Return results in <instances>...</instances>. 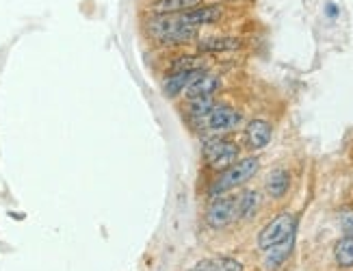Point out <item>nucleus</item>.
Instances as JSON below:
<instances>
[{"label":"nucleus","instance_id":"17","mask_svg":"<svg viewBox=\"0 0 353 271\" xmlns=\"http://www.w3.org/2000/svg\"><path fill=\"white\" fill-rule=\"evenodd\" d=\"M334 259L341 267H353V234H345L334 248Z\"/></svg>","mask_w":353,"mask_h":271},{"label":"nucleus","instance_id":"6","mask_svg":"<svg viewBox=\"0 0 353 271\" xmlns=\"http://www.w3.org/2000/svg\"><path fill=\"white\" fill-rule=\"evenodd\" d=\"M199 124L210 132H225L241 124V113L232 107H225V104H214V109Z\"/></svg>","mask_w":353,"mask_h":271},{"label":"nucleus","instance_id":"16","mask_svg":"<svg viewBox=\"0 0 353 271\" xmlns=\"http://www.w3.org/2000/svg\"><path fill=\"white\" fill-rule=\"evenodd\" d=\"M193 271H243V265L236 259H206L199 261Z\"/></svg>","mask_w":353,"mask_h":271},{"label":"nucleus","instance_id":"13","mask_svg":"<svg viewBox=\"0 0 353 271\" xmlns=\"http://www.w3.org/2000/svg\"><path fill=\"white\" fill-rule=\"evenodd\" d=\"M288 189H290V172L282 170V168L273 170L267 178V193L271 195V198L280 200L288 193Z\"/></svg>","mask_w":353,"mask_h":271},{"label":"nucleus","instance_id":"11","mask_svg":"<svg viewBox=\"0 0 353 271\" xmlns=\"http://www.w3.org/2000/svg\"><path fill=\"white\" fill-rule=\"evenodd\" d=\"M197 5H202V0H152L148 11L152 16H178Z\"/></svg>","mask_w":353,"mask_h":271},{"label":"nucleus","instance_id":"14","mask_svg":"<svg viewBox=\"0 0 353 271\" xmlns=\"http://www.w3.org/2000/svg\"><path fill=\"white\" fill-rule=\"evenodd\" d=\"M221 87V81L217 77H210V74H204V77H199L187 92H184V96H187L189 100L193 98H206V96H214V92Z\"/></svg>","mask_w":353,"mask_h":271},{"label":"nucleus","instance_id":"19","mask_svg":"<svg viewBox=\"0 0 353 271\" xmlns=\"http://www.w3.org/2000/svg\"><path fill=\"white\" fill-rule=\"evenodd\" d=\"M214 98L212 96H206V98H193L189 100V115L195 119V122H202V119L214 109Z\"/></svg>","mask_w":353,"mask_h":271},{"label":"nucleus","instance_id":"20","mask_svg":"<svg viewBox=\"0 0 353 271\" xmlns=\"http://www.w3.org/2000/svg\"><path fill=\"white\" fill-rule=\"evenodd\" d=\"M325 13H327L330 18H336V16H339V7H336L334 3H327V7H325Z\"/></svg>","mask_w":353,"mask_h":271},{"label":"nucleus","instance_id":"3","mask_svg":"<svg viewBox=\"0 0 353 271\" xmlns=\"http://www.w3.org/2000/svg\"><path fill=\"white\" fill-rule=\"evenodd\" d=\"M241 148L223 137H212L204 143V159L208 163V168L223 172L225 168H230L232 163H236Z\"/></svg>","mask_w":353,"mask_h":271},{"label":"nucleus","instance_id":"8","mask_svg":"<svg viewBox=\"0 0 353 271\" xmlns=\"http://www.w3.org/2000/svg\"><path fill=\"white\" fill-rule=\"evenodd\" d=\"M204 68L202 70H189V72H174L167 77V81L163 83V94L167 98H176L180 94H184L187 89L199 79V77H204Z\"/></svg>","mask_w":353,"mask_h":271},{"label":"nucleus","instance_id":"18","mask_svg":"<svg viewBox=\"0 0 353 271\" xmlns=\"http://www.w3.org/2000/svg\"><path fill=\"white\" fill-rule=\"evenodd\" d=\"M204 59L197 54H178L170 63V72H189V70H202Z\"/></svg>","mask_w":353,"mask_h":271},{"label":"nucleus","instance_id":"15","mask_svg":"<svg viewBox=\"0 0 353 271\" xmlns=\"http://www.w3.org/2000/svg\"><path fill=\"white\" fill-rule=\"evenodd\" d=\"M260 206V195L256 191H243L236 198V219H252Z\"/></svg>","mask_w":353,"mask_h":271},{"label":"nucleus","instance_id":"7","mask_svg":"<svg viewBox=\"0 0 353 271\" xmlns=\"http://www.w3.org/2000/svg\"><path fill=\"white\" fill-rule=\"evenodd\" d=\"M223 16V9L219 5H197L189 11H182L178 13V18L184 24H191V26H206V24H214L219 22Z\"/></svg>","mask_w":353,"mask_h":271},{"label":"nucleus","instance_id":"2","mask_svg":"<svg viewBox=\"0 0 353 271\" xmlns=\"http://www.w3.org/2000/svg\"><path fill=\"white\" fill-rule=\"evenodd\" d=\"M260 170V159L258 157H245L236 163H232L230 168H225L221 172V176L217 178V183L212 185L210 193L212 195H219L225 193L230 189H236L241 185L248 183L250 178H254Z\"/></svg>","mask_w":353,"mask_h":271},{"label":"nucleus","instance_id":"5","mask_svg":"<svg viewBox=\"0 0 353 271\" xmlns=\"http://www.w3.org/2000/svg\"><path fill=\"white\" fill-rule=\"evenodd\" d=\"M234 219H236V198H232V195H228V198H214L206 210V223L214 230L225 228Z\"/></svg>","mask_w":353,"mask_h":271},{"label":"nucleus","instance_id":"12","mask_svg":"<svg viewBox=\"0 0 353 271\" xmlns=\"http://www.w3.org/2000/svg\"><path fill=\"white\" fill-rule=\"evenodd\" d=\"M241 46V41L232 35H208L199 41V50L208 52V54H217V52H228V50H236Z\"/></svg>","mask_w":353,"mask_h":271},{"label":"nucleus","instance_id":"1","mask_svg":"<svg viewBox=\"0 0 353 271\" xmlns=\"http://www.w3.org/2000/svg\"><path fill=\"white\" fill-rule=\"evenodd\" d=\"M148 33L163 46H180L197 37V26L184 24L178 16H152Z\"/></svg>","mask_w":353,"mask_h":271},{"label":"nucleus","instance_id":"9","mask_svg":"<svg viewBox=\"0 0 353 271\" xmlns=\"http://www.w3.org/2000/svg\"><path fill=\"white\" fill-rule=\"evenodd\" d=\"M271 134L273 130L267 119H252L248 128H245V141H248V148L252 150H263L269 145Z\"/></svg>","mask_w":353,"mask_h":271},{"label":"nucleus","instance_id":"10","mask_svg":"<svg viewBox=\"0 0 353 271\" xmlns=\"http://www.w3.org/2000/svg\"><path fill=\"white\" fill-rule=\"evenodd\" d=\"M293 245H295V232L288 234L284 241H280V243H275L269 250H265L267 252V256H265V269L267 271H275L278 267H282L288 261L290 252H293Z\"/></svg>","mask_w":353,"mask_h":271},{"label":"nucleus","instance_id":"4","mask_svg":"<svg viewBox=\"0 0 353 271\" xmlns=\"http://www.w3.org/2000/svg\"><path fill=\"white\" fill-rule=\"evenodd\" d=\"M295 232V217L288 215V213H282L275 219H271L263 230L258 234V248L260 250H269L271 245L280 243L284 241L288 234Z\"/></svg>","mask_w":353,"mask_h":271}]
</instances>
